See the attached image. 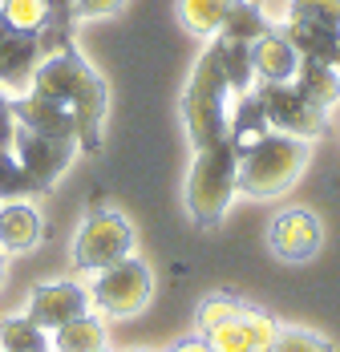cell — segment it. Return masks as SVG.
<instances>
[{"label": "cell", "mask_w": 340, "mask_h": 352, "mask_svg": "<svg viewBox=\"0 0 340 352\" xmlns=\"http://www.w3.org/2000/svg\"><path fill=\"white\" fill-rule=\"evenodd\" d=\"M29 89L41 98H53L61 106L73 109L77 130H81V150H98L102 146V126L105 109H109V89H105L102 73L85 61V53L69 41L61 49H53L41 65H36Z\"/></svg>", "instance_id": "obj_1"}, {"label": "cell", "mask_w": 340, "mask_h": 352, "mask_svg": "<svg viewBox=\"0 0 340 352\" xmlns=\"http://www.w3.org/2000/svg\"><path fill=\"white\" fill-rule=\"evenodd\" d=\"M239 102H243V94H239V85L231 81V73L223 65L219 41L211 36L191 77H187V89H182V126H187L191 146L206 150V146L231 142Z\"/></svg>", "instance_id": "obj_2"}, {"label": "cell", "mask_w": 340, "mask_h": 352, "mask_svg": "<svg viewBox=\"0 0 340 352\" xmlns=\"http://www.w3.org/2000/svg\"><path fill=\"white\" fill-rule=\"evenodd\" d=\"M308 142L292 134H259L239 150V195L247 199H279L308 166Z\"/></svg>", "instance_id": "obj_3"}, {"label": "cell", "mask_w": 340, "mask_h": 352, "mask_svg": "<svg viewBox=\"0 0 340 352\" xmlns=\"http://www.w3.org/2000/svg\"><path fill=\"white\" fill-rule=\"evenodd\" d=\"M239 195V146L235 142H219L195 150L191 170H187V211L199 227H219L223 214Z\"/></svg>", "instance_id": "obj_4"}, {"label": "cell", "mask_w": 340, "mask_h": 352, "mask_svg": "<svg viewBox=\"0 0 340 352\" xmlns=\"http://www.w3.org/2000/svg\"><path fill=\"white\" fill-rule=\"evenodd\" d=\"M126 255H134L130 219L109 211V207H94L73 235V267L77 272H102V267L126 259Z\"/></svg>", "instance_id": "obj_5"}, {"label": "cell", "mask_w": 340, "mask_h": 352, "mask_svg": "<svg viewBox=\"0 0 340 352\" xmlns=\"http://www.w3.org/2000/svg\"><path fill=\"white\" fill-rule=\"evenodd\" d=\"M98 280L89 287V300L102 308L105 316H138L146 312V304L154 300V272L138 259V255H126L118 263H109L102 272H94Z\"/></svg>", "instance_id": "obj_6"}, {"label": "cell", "mask_w": 340, "mask_h": 352, "mask_svg": "<svg viewBox=\"0 0 340 352\" xmlns=\"http://www.w3.org/2000/svg\"><path fill=\"white\" fill-rule=\"evenodd\" d=\"M255 102H259V109H264V118H268V126L275 134H292V138H304V142L324 134V113L328 109H320L312 98H304V89L296 81L259 85Z\"/></svg>", "instance_id": "obj_7"}, {"label": "cell", "mask_w": 340, "mask_h": 352, "mask_svg": "<svg viewBox=\"0 0 340 352\" xmlns=\"http://www.w3.org/2000/svg\"><path fill=\"white\" fill-rule=\"evenodd\" d=\"M77 150H81V146L57 142V138H41V134L25 130V126H17V134H12V158H17L21 175L29 182V195L53 190L57 178L69 170V162H73Z\"/></svg>", "instance_id": "obj_8"}, {"label": "cell", "mask_w": 340, "mask_h": 352, "mask_svg": "<svg viewBox=\"0 0 340 352\" xmlns=\"http://www.w3.org/2000/svg\"><path fill=\"white\" fill-rule=\"evenodd\" d=\"M73 41V36H69ZM65 36H25L17 33V29H8L4 25V16H0V89L4 94H25L29 89V81H33L36 65L53 53V49H61L69 45Z\"/></svg>", "instance_id": "obj_9"}, {"label": "cell", "mask_w": 340, "mask_h": 352, "mask_svg": "<svg viewBox=\"0 0 340 352\" xmlns=\"http://www.w3.org/2000/svg\"><path fill=\"white\" fill-rule=\"evenodd\" d=\"M89 304H94L89 287H81L77 280H53V283H41L29 296V312L25 316L33 320L36 328H45V332H57L61 324L85 316Z\"/></svg>", "instance_id": "obj_10"}, {"label": "cell", "mask_w": 340, "mask_h": 352, "mask_svg": "<svg viewBox=\"0 0 340 352\" xmlns=\"http://www.w3.org/2000/svg\"><path fill=\"white\" fill-rule=\"evenodd\" d=\"M12 118H17V126L33 130V134H41V138H57V142L81 146V130H77L73 109L61 106V102H53V98H41V94H33V89L12 94Z\"/></svg>", "instance_id": "obj_11"}, {"label": "cell", "mask_w": 340, "mask_h": 352, "mask_svg": "<svg viewBox=\"0 0 340 352\" xmlns=\"http://www.w3.org/2000/svg\"><path fill=\"white\" fill-rule=\"evenodd\" d=\"M268 243L284 263H304L312 259L320 243H324V231H320V219L308 211V207H288L272 219V231H268Z\"/></svg>", "instance_id": "obj_12"}, {"label": "cell", "mask_w": 340, "mask_h": 352, "mask_svg": "<svg viewBox=\"0 0 340 352\" xmlns=\"http://www.w3.org/2000/svg\"><path fill=\"white\" fill-rule=\"evenodd\" d=\"M247 57H251L255 85H288V81H296V73L304 65L300 49L279 33V29L264 33L259 41H251V45H247Z\"/></svg>", "instance_id": "obj_13"}, {"label": "cell", "mask_w": 340, "mask_h": 352, "mask_svg": "<svg viewBox=\"0 0 340 352\" xmlns=\"http://www.w3.org/2000/svg\"><path fill=\"white\" fill-rule=\"evenodd\" d=\"M0 16L25 36H73V21L61 16L53 0H0Z\"/></svg>", "instance_id": "obj_14"}, {"label": "cell", "mask_w": 340, "mask_h": 352, "mask_svg": "<svg viewBox=\"0 0 340 352\" xmlns=\"http://www.w3.org/2000/svg\"><path fill=\"white\" fill-rule=\"evenodd\" d=\"M45 235V223L29 199H12V203H0V251L4 255H21V251H33Z\"/></svg>", "instance_id": "obj_15"}, {"label": "cell", "mask_w": 340, "mask_h": 352, "mask_svg": "<svg viewBox=\"0 0 340 352\" xmlns=\"http://www.w3.org/2000/svg\"><path fill=\"white\" fill-rule=\"evenodd\" d=\"M231 4L235 0H174V16H178V25L191 36L211 41V36H219Z\"/></svg>", "instance_id": "obj_16"}, {"label": "cell", "mask_w": 340, "mask_h": 352, "mask_svg": "<svg viewBox=\"0 0 340 352\" xmlns=\"http://www.w3.org/2000/svg\"><path fill=\"white\" fill-rule=\"evenodd\" d=\"M296 85H300L304 98H312L320 109H332L340 102V65L304 57V65H300V73H296Z\"/></svg>", "instance_id": "obj_17"}, {"label": "cell", "mask_w": 340, "mask_h": 352, "mask_svg": "<svg viewBox=\"0 0 340 352\" xmlns=\"http://www.w3.org/2000/svg\"><path fill=\"white\" fill-rule=\"evenodd\" d=\"M49 340H53V352H98L105 349V324L102 316L85 312V316L61 324L57 332H49Z\"/></svg>", "instance_id": "obj_18"}, {"label": "cell", "mask_w": 340, "mask_h": 352, "mask_svg": "<svg viewBox=\"0 0 340 352\" xmlns=\"http://www.w3.org/2000/svg\"><path fill=\"white\" fill-rule=\"evenodd\" d=\"M272 29L275 25L264 16L259 0H235L231 12H227V21H223V29H219V36L239 41V45H251V41H259V36L272 33Z\"/></svg>", "instance_id": "obj_19"}, {"label": "cell", "mask_w": 340, "mask_h": 352, "mask_svg": "<svg viewBox=\"0 0 340 352\" xmlns=\"http://www.w3.org/2000/svg\"><path fill=\"white\" fill-rule=\"evenodd\" d=\"M279 25H300L320 33H340V0H288Z\"/></svg>", "instance_id": "obj_20"}, {"label": "cell", "mask_w": 340, "mask_h": 352, "mask_svg": "<svg viewBox=\"0 0 340 352\" xmlns=\"http://www.w3.org/2000/svg\"><path fill=\"white\" fill-rule=\"evenodd\" d=\"M0 352H53V340L29 316H12L0 320Z\"/></svg>", "instance_id": "obj_21"}, {"label": "cell", "mask_w": 340, "mask_h": 352, "mask_svg": "<svg viewBox=\"0 0 340 352\" xmlns=\"http://www.w3.org/2000/svg\"><path fill=\"white\" fill-rule=\"evenodd\" d=\"M203 336H206V344H211V352H255V344H251V332H247L243 316L227 320V324L211 328V332H203Z\"/></svg>", "instance_id": "obj_22"}, {"label": "cell", "mask_w": 340, "mask_h": 352, "mask_svg": "<svg viewBox=\"0 0 340 352\" xmlns=\"http://www.w3.org/2000/svg\"><path fill=\"white\" fill-rule=\"evenodd\" d=\"M243 308H247V304H239L235 296H206L203 308H199V328L211 332V328H219V324H227V320H239Z\"/></svg>", "instance_id": "obj_23"}, {"label": "cell", "mask_w": 340, "mask_h": 352, "mask_svg": "<svg viewBox=\"0 0 340 352\" xmlns=\"http://www.w3.org/2000/svg\"><path fill=\"white\" fill-rule=\"evenodd\" d=\"M268 352H337V349L324 336L308 332V328H279V336Z\"/></svg>", "instance_id": "obj_24"}, {"label": "cell", "mask_w": 340, "mask_h": 352, "mask_svg": "<svg viewBox=\"0 0 340 352\" xmlns=\"http://www.w3.org/2000/svg\"><path fill=\"white\" fill-rule=\"evenodd\" d=\"M25 195H29V182L21 175L17 158H12V146H0V203L25 199Z\"/></svg>", "instance_id": "obj_25"}, {"label": "cell", "mask_w": 340, "mask_h": 352, "mask_svg": "<svg viewBox=\"0 0 340 352\" xmlns=\"http://www.w3.org/2000/svg\"><path fill=\"white\" fill-rule=\"evenodd\" d=\"M243 324H247V332H251V344H255V352H268L275 344V336H279V324H275V316L259 312V308H243Z\"/></svg>", "instance_id": "obj_26"}, {"label": "cell", "mask_w": 340, "mask_h": 352, "mask_svg": "<svg viewBox=\"0 0 340 352\" xmlns=\"http://www.w3.org/2000/svg\"><path fill=\"white\" fill-rule=\"evenodd\" d=\"M73 4H77V21H109L126 12L130 0H73Z\"/></svg>", "instance_id": "obj_27"}, {"label": "cell", "mask_w": 340, "mask_h": 352, "mask_svg": "<svg viewBox=\"0 0 340 352\" xmlns=\"http://www.w3.org/2000/svg\"><path fill=\"white\" fill-rule=\"evenodd\" d=\"M17 134V118H12V94L0 89V146H12Z\"/></svg>", "instance_id": "obj_28"}, {"label": "cell", "mask_w": 340, "mask_h": 352, "mask_svg": "<svg viewBox=\"0 0 340 352\" xmlns=\"http://www.w3.org/2000/svg\"><path fill=\"white\" fill-rule=\"evenodd\" d=\"M170 352H211V344H206V336H187V340H178Z\"/></svg>", "instance_id": "obj_29"}, {"label": "cell", "mask_w": 340, "mask_h": 352, "mask_svg": "<svg viewBox=\"0 0 340 352\" xmlns=\"http://www.w3.org/2000/svg\"><path fill=\"white\" fill-rule=\"evenodd\" d=\"M4 272H8V267H4V251H0V283H4Z\"/></svg>", "instance_id": "obj_30"}, {"label": "cell", "mask_w": 340, "mask_h": 352, "mask_svg": "<svg viewBox=\"0 0 340 352\" xmlns=\"http://www.w3.org/2000/svg\"><path fill=\"white\" fill-rule=\"evenodd\" d=\"M130 352H150V349H130Z\"/></svg>", "instance_id": "obj_31"}, {"label": "cell", "mask_w": 340, "mask_h": 352, "mask_svg": "<svg viewBox=\"0 0 340 352\" xmlns=\"http://www.w3.org/2000/svg\"><path fill=\"white\" fill-rule=\"evenodd\" d=\"M98 352H105V349H98Z\"/></svg>", "instance_id": "obj_32"}]
</instances>
